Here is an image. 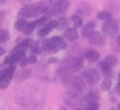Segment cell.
Returning <instances> with one entry per match:
<instances>
[{
    "mask_svg": "<svg viewBox=\"0 0 120 110\" xmlns=\"http://www.w3.org/2000/svg\"><path fill=\"white\" fill-rule=\"evenodd\" d=\"M52 7V5L51 0H43L41 2L31 4V5H28L24 8H22L20 10L19 15L22 17H26V18L38 17L40 14L51 10Z\"/></svg>",
    "mask_w": 120,
    "mask_h": 110,
    "instance_id": "obj_1",
    "label": "cell"
},
{
    "mask_svg": "<svg viewBox=\"0 0 120 110\" xmlns=\"http://www.w3.org/2000/svg\"><path fill=\"white\" fill-rule=\"evenodd\" d=\"M68 46L67 42L62 37L54 36L50 39L43 41V49L48 52H57L58 50H64Z\"/></svg>",
    "mask_w": 120,
    "mask_h": 110,
    "instance_id": "obj_2",
    "label": "cell"
},
{
    "mask_svg": "<svg viewBox=\"0 0 120 110\" xmlns=\"http://www.w3.org/2000/svg\"><path fill=\"white\" fill-rule=\"evenodd\" d=\"M15 72V67L10 65L5 70L0 71V89H4L8 86Z\"/></svg>",
    "mask_w": 120,
    "mask_h": 110,
    "instance_id": "obj_3",
    "label": "cell"
},
{
    "mask_svg": "<svg viewBox=\"0 0 120 110\" xmlns=\"http://www.w3.org/2000/svg\"><path fill=\"white\" fill-rule=\"evenodd\" d=\"M63 101L66 102L67 105L76 109L78 108L82 102H83V100H81L80 95L78 92L75 91H68L66 93H64L63 95Z\"/></svg>",
    "mask_w": 120,
    "mask_h": 110,
    "instance_id": "obj_4",
    "label": "cell"
},
{
    "mask_svg": "<svg viewBox=\"0 0 120 110\" xmlns=\"http://www.w3.org/2000/svg\"><path fill=\"white\" fill-rule=\"evenodd\" d=\"M63 66L68 68L70 71H78L83 67V60L80 57H68L66 59Z\"/></svg>",
    "mask_w": 120,
    "mask_h": 110,
    "instance_id": "obj_5",
    "label": "cell"
},
{
    "mask_svg": "<svg viewBox=\"0 0 120 110\" xmlns=\"http://www.w3.org/2000/svg\"><path fill=\"white\" fill-rule=\"evenodd\" d=\"M82 77L91 86L97 85L99 81V73H98V70H96L94 68H91V69L83 71L82 72Z\"/></svg>",
    "mask_w": 120,
    "mask_h": 110,
    "instance_id": "obj_6",
    "label": "cell"
},
{
    "mask_svg": "<svg viewBox=\"0 0 120 110\" xmlns=\"http://www.w3.org/2000/svg\"><path fill=\"white\" fill-rule=\"evenodd\" d=\"M69 8V2L68 0H55L53 3L51 11L53 15H61L64 14L68 8Z\"/></svg>",
    "mask_w": 120,
    "mask_h": 110,
    "instance_id": "obj_7",
    "label": "cell"
},
{
    "mask_svg": "<svg viewBox=\"0 0 120 110\" xmlns=\"http://www.w3.org/2000/svg\"><path fill=\"white\" fill-rule=\"evenodd\" d=\"M103 33H105L106 35L110 36V37H114L118 31V24L116 22L114 21H109V22H105L102 24L101 27Z\"/></svg>",
    "mask_w": 120,
    "mask_h": 110,
    "instance_id": "obj_8",
    "label": "cell"
},
{
    "mask_svg": "<svg viewBox=\"0 0 120 110\" xmlns=\"http://www.w3.org/2000/svg\"><path fill=\"white\" fill-rule=\"evenodd\" d=\"M89 43L95 46H103L106 42V38L104 35H102L98 31H94L90 37L87 39Z\"/></svg>",
    "mask_w": 120,
    "mask_h": 110,
    "instance_id": "obj_9",
    "label": "cell"
},
{
    "mask_svg": "<svg viewBox=\"0 0 120 110\" xmlns=\"http://www.w3.org/2000/svg\"><path fill=\"white\" fill-rule=\"evenodd\" d=\"M56 73L60 76V78H61V80H62V83L65 84V85L70 84L71 81H72L73 78H74V76L72 75L71 71H70L68 68H66L65 66H62L61 68H59V69L57 70Z\"/></svg>",
    "mask_w": 120,
    "mask_h": 110,
    "instance_id": "obj_10",
    "label": "cell"
},
{
    "mask_svg": "<svg viewBox=\"0 0 120 110\" xmlns=\"http://www.w3.org/2000/svg\"><path fill=\"white\" fill-rule=\"evenodd\" d=\"M57 27V21L56 20H52L49 23L45 24L44 25H42L38 30V35L39 37H45L47 36L52 29Z\"/></svg>",
    "mask_w": 120,
    "mask_h": 110,
    "instance_id": "obj_11",
    "label": "cell"
},
{
    "mask_svg": "<svg viewBox=\"0 0 120 110\" xmlns=\"http://www.w3.org/2000/svg\"><path fill=\"white\" fill-rule=\"evenodd\" d=\"M69 85L72 86V91H75L78 93H81L82 91H83L85 87L84 81L81 77H78V76H75Z\"/></svg>",
    "mask_w": 120,
    "mask_h": 110,
    "instance_id": "obj_12",
    "label": "cell"
},
{
    "mask_svg": "<svg viewBox=\"0 0 120 110\" xmlns=\"http://www.w3.org/2000/svg\"><path fill=\"white\" fill-rule=\"evenodd\" d=\"M92 11V8L90 7V5L86 4V3H81L79 4V6L76 8V14L81 16V17H85L88 16Z\"/></svg>",
    "mask_w": 120,
    "mask_h": 110,
    "instance_id": "obj_13",
    "label": "cell"
},
{
    "mask_svg": "<svg viewBox=\"0 0 120 110\" xmlns=\"http://www.w3.org/2000/svg\"><path fill=\"white\" fill-rule=\"evenodd\" d=\"M95 26H96V24H95L94 22H89V23H87V24L83 26V28H82V38H83V39H88V38L90 37V35L94 32Z\"/></svg>",
    "mask_w": 120,
    "mask_h": 110,
    "instance_id": "obj_14",
    "label": "cell"
},
{
    "mask_svg": "<svg viewBox=\"0 0 120 110\" xmlns=\"http://www.w3.org/2000/svg\"><path fill=\"white\" fill-rule=\"evenodd\" d=\"M64 37L69 41H74L79 38V35H78V32H77L76 28L71 27V28H68L67 30H65Z\"/></svg>",
    "mask_w": 120,
    "mask_h": 110,
    "instance_id": "obj_15",
    "label": "cell"
},
{
    "mask_svg": "<svg viewBox=\"0 0 120 110\" xmlns=\"http://www.w3.org/2000/svg\"><path fill=\"white\" fill-rule=\"evenodd\" d=\"M30 76H31V70L30 69H26V70H23V71H20L16 74L15 80H16V82H22L23 80H26Z\"/></svg>",
    "mask_w": 120,
    "mask_h": 110,
    "instance_id": "obj_16",
    "label": "cell"
},
{
    "mask_svg": "<svg viewBox=\"0 0 120 110\" xmlns=\"http://www.w3.org/2000/svg\"><path fill=\"white\" fill-rule=\"evenodd\" d=\"M84 57L89 62H96V61H98L99 59V53L95 51V50H88L85 53Z\"/></svg>",
    "mask_w": 120,
    "mask_h": 110,
    "instance_id": "obj_17",
    "label": "cell"
},
{
    "mask_svg": "<svg viewBox=\"0 0 120 110\" xmlns=\"http://www.w3.org/2000/svg\"><path fill=\"white\" fill-rule=\"evenodd\" d=\"M31 45V39H25L23 40H22L20 43H18L15 47H13L12 50H19V51H24Z\"/></svg>",
    "mask_w": 120,
    "mask_h": 110,
    "instance_id": "obj_18",
    "label": "cell"
},
{
    "mask_svg": "<svg viewBox=\"0 0 120 110\" xmlns=\"http://www.w3.org/2000/svg\"><path fill=\"white\" fill-rule=\"evenodd\" d=\"M98 93L97 91H89L83 98V102L86 104L91 102H98Z\"/></svg>",
    "mask_w": 120,
    "mask_h": 110,
    "instance_id": "obj_19",
    "label": "cell"
},
{
    "mask_svg": "<svg viewBox=\"0 0 120 110\" xmlns=\"http://www.w3.org/2000/svg\"><path fill=\"white\" fill-rule=\"evenodd\" d=\"M97 17H98V19H99L101 21H104V22H109V21L112 20V14L110 11H107V10H102V11L98 12Z\"/></svg>",
    "mask_w": 120,
    "mask_h": 110,
    "instance_id": "obj_20",
    "label": "cell"
},
{
    "mask_svg": "<svg viewBox=\"0 0 120 110\" xmlns=\"http://www.w3.org/2000/svg\"><path fill=\"white\" fill-rule=\"evenodd\" d=\"M37 61H38V58H37L36 55H29L27 57L22 58L20 61V66L22 68H24V67H26V65H28V64H34Z\"/></svg>",
    "mask_w": 120,
    "mask_h": 110,
    "instance_id": "obj_21",
    "label": "cell"
},
{
    "mask_svg": "<svg viewBox=\"0 0 120 110\" xmlns=\"http://www.w3.org/2000/svg\"><path fill=\"white\" fill-rule=\"evenodd\" d=\"M27 24H28V22H26L24 19H19V20H17L15 22V27H16L17 30H19L20 32L24 34L26 26H27Z\"/></svg>",
    "mask_w": 120,
    "mask_h": 110,
    "instance_id": "obj_22",
    "label": "cell"
},
{
    "mask_svg": "<svg viewBox=\"0 0 120 110\" xmlns=\"http://www.w3.org/2000/svg\"><path fill=\"white\" fill-rule=\"evenodd\" d=\"M43 49V41L40 40H36L32 43V47H31V51L34 54H40L42 52Z\"/></svg>",
    "mask_w": 120,
    "mask_h": 110,
    "instance_id": "obj_23",
    "label": "cell"
},
{
    "mask_svg": "<svg viewBox=\"0 0 120 110\" xmlns=\"http://www.w3.org/2000/svg\"><path fill=\"white\" fill-rule=\"evenodd\" d=\"M70 21L73 24V27L74 28H79L82 25V19L81 16L77 15V14H73L70 16Z\"/></svg>",
    "mask_w": 120,
    "mask_h": 110,
    "instance_id": "obj_24",
    "label": "cell"
},
{
    "mask_svg": "<svg viewBox=\"0 0 120 110\" xmlns=\"http://www.w3.org/2000/svg\"><path fill=\"white\" fill-rule=\"evenodd\" d=\"M99 68L101 70V72L103 74H105V75H109L111 73V71H112V67L107 62H105L104 60L99 63Z\"/></svg>",
    "mask_w": 120,
    "mask_h": 110,
    "instance_id": "obj_25",
    "label": "cell"
},
{
    "mask_svg": "<svg viewBox=\"0 0 120 110\" xmlns=\"http://www.w3.org/2000/svg\"><path fill=\"white\" fill-rule=\"evenodd\" d=\"M69 25V22L66 17H62L57 21V27L59 29H68Z\"/></svg>",
    "mask_w": 120,
    "mask_h": 110,
    "instance_id": "obj_26",
    "label": "cell"
},
{
    "mask_svg": "<svg viewBox=\"0 0 120 110\" xmlns=\"http://www.w3.org/2000/svg\"><path fill=\"white\" fill-rule=\"evenodd\" d=\"M104 61L107 62L111 67H113V66H115V65L118 63V59H117V57L114 56V55H109L105 56Z\"/></svg>",
    "mask_w": 120,
    "mask_h": 110,
    "instance_id": "obj_27",
    "label": "cell"
},
{
    "mask_svg": "<svg viewBox=\"0 0 120 110\" xmlns=\"http://www.w3.org/2000/svg\"><path fill=\"white\" fill-rule=\"evenodd\" d=\"M101 89L104 91H108L111 89L112 87V80L110 78H106L105 80H103V82L101 83Z\"/></svg>",
    "mask_w": 120,
    "mask_h": 110,
    "instance_id": "obj_28",
    "label": "cell"
},
{
    "mask_svg": "<svg viewBox=\"0 0 120 110\" xmlns=\"http://www.w3.org/2000/svg\"><path fill=\"white\" fill-rule=\"evenodd\" d=\"M36 27H38V26H37V24H36L35 21H32V22H28V24H27V26H26V29H25V32H24V34H25V35H29V34H31V33L34 31V29H35Z\"/></svg>",
    "mask_w": 120,
    "mask_h": 110,
    "instance_id": "obj_29",
    "label": "cell"
},
{
    "mask_svg": "<svg viewBox=\"0 0 120 110\" xmlns=\"http://www.w3.org/2000/svg\"><path fill=\"white\" fill-rule=\"evenodd\" d=\"M9 39V33L6 29H0V42H6Z\"/></svg>",
    "mask_w": 120,
    "mask_h": 110,
    "instance_id": "obj_30",
    "label": "cell"
},
{
    "mask_svg": "<svg viewBox=\"0 0 120 110\" xmlns=\"http://www.w3.org/2000/svg\"><path fill=\"white\" fill-rule=\"evenodd\" d=\"M84 110H98V104L97 102H91L86 104Z\"/></svg>",
    "mask_w": 120,
    "mask_h": 110,
    "instance_id": "obj_31",
    "label": "cell"
},
{
    "mask_svg": "<svg viewBox=\"0 0 120 110\" xmlns=\"http://www.w3.org/2000/svg\"><path fill=\"white\" fill-rule=\"evenodd\" d=\"M56 62H58V59L57 58H53V57H52V58H50L48 60V63H56Z\"/></svg>",
    "mask_w": 120,
    "mask_h": 110,
    "instance_id": "obj_32",
    "label": "cell"
},
{
    "mask_svg": "<svg viewBox=\"0 0 120 110\" xmlns=\"http://www.w3.org/2000/svg\"><path fill=\"white\" fill-rule=\"evenodd\" d=\"M5 53H6V50H5L3 47H1V46H0V55H3Z\"/></svg>",
    "mask_w": 120,
    "mask_h": 110,
    "instance_id": "obj_33",
    "label": "cell"
},
{
    "mask_svg": "<svg viewBox=\"0 0 120 110\" xmlns=\"http://www.w3.org/2000/svg\"><path fill=\"white\" fill-rule=\"evenodd\" d=\"M116 43L120 46V34H119V35H117V37H116Z\"/></svg>",
    "mask_w": 120,
    "mask_h": 110,
    "instance_id": "obj_34",
    "label": "cell"
},
{
    "mask_svg": "<svg viewBox=\"0 0 120 110\" xmlns=\"http://www.w3.org/2000/svg\"><path fill=\"white\" fill-rule=\"evenodd\" d=\"M118 79H119V81H118V84H117V89H120V72H119V75H118Z\"/></svg>",
    "mask_w": 120,
    "mask_h": 110,
    "instance_id": "obj_35",
    "label": "cell"
},
{
    "mask_svg": "<svg viewBox=\"0 0 120 110\" xmlns=\"http://www.w3.org/2000/svg\"><path fill=\"white\" fill-rule=\"evenodd\" d=\"M59 110H68V109L67 107H64V106H63V107H61Z\"/></svg>",
    "mask_w": 120,
    "mask_h": 110,
    "instance_id": "obj_36",
    "label": "cell"
},
{
    "mask_svg": "<svg viewBox=\"0 0 120 110\" xmlns=\"http://www.w3.org/2000/svg\"><path fill=\"white\" fill-rule=\"evenodd\" d=\"M117 108L120 110V102H118V104H117Z\"/></svg>",
    "mask_w": 120,
    "mask_h": 110,
    "instance_id": "obj_37",
    "label": "cell"
}]
</instances>
